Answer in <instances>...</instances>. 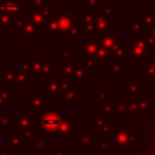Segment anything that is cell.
<instances>
[{"instance_id":"6da1fadb","label":"cell","mask_w":155,"mask_h":155,"mask_svg":"<svg viewBox=\"0 0 155 155\" xmlns=\"http://www.w3.org/2000/svg\"><path fill=\"white\" fill-rule=\"evenodd\" d=\"M25 0H0V13L23 19L25 16Z\"/></svg>"},{"instance_id":"7a4b0ae2","label":"cell","mask_w":155,"mask_h":155,"mask_svg":"<svg viewBox=\"0 0 155 155\" xmlns=\"http://www.w3.org/2000/svg\"><path fill=\"white\" fill-rule=\"evenodd\" d=\"M10 120H11V125L15 126V128L21 130L24 132V134L27 136H31L33 133H35V120L33 117V115L30 114H10L8 115Z\"/></svg>"},{"instance_id":"3957f363","label":"cell","mask_w":155,"mask_h":155,"mask_svg":"<svg viewBox=\"0 0 155 155\" xmlns=\"http://www.w3.org/2000/svg\"><path fill=\"white\" fill-rule=\"evenodd\" d=\"M56 21H57V24H58V29H59V33H67L69 31L73 25H74V17L69 13L68 10L65 8H62L59 10L57 17H56Z\"/></svg>"},{"instance_id":"277c9868","label":"cell","mask_w":155,"mask_h":155,"mask_svg":"<svg viewBox=\"0 0 155 155\" xmlns=\"http://www.w3.org/2000/svg\"><path fill=\"white\" fill-rule=\"evenodd\" d=\"M8 143L15 151H19L22 147H24V143H25V137H24V132L21 131V130H11L10 131V139H8Z\"/></svg>"},{"instance_id":"5b68a950","label":"cell","mask_w":155,"mask_h":155,"mask_svg":"<svg viewBox=\"0 0 155 155\" xmlns=\"http://www.w3.org/2000/svg\"><path fill=\"white\" fill-rule=\"evenodd\" d=\"M40 124H41L42 130L45 132H52L53 130L57 128V126L59 124V119L57 117V115L54 113L50 111V113H46L41 116Z\"/></svg>"},{"instance_id":"8992f818","label":"cell","mask_w":155,"mask_h":155,"mask_svg":"<svg viewBox=\"0 0 155 155\" xmlns=\"http://www.w3.org/2000/svg\"><path fill=\"white\" fill-rule=\"evenodd\" d=\"M19 31H21V35L24 36L28 41H29L30 38L34 36V35H36V36H40V35H41V30L38 29L31 22L27 21L25 18L22 21V23H21V25H19Z\"/></svg>"},{"instance_id":"52a82bcc","label":"cell","mask_w":155,"mask_h":155,"mask_svg":"<svg viewBox=\"0 0 155 155\" xmlns=\"http://www.w3.org/2000/svg\"><path fill=\"white\" fill-rule=\"evenodd\" d=\"M94 27L98 31H105L111 28V18L104 15L101 10L96 11V18H94Z\"/></svg>"},{"instance_id":"ba28073f","label":"cell","mask_w":155,"mask_h":155,"mask_svg":"<svg viewBox=\"0 0 155 155\" xmlns=\"http://www.w3.org/2000/svg\"><path fill=\"white\" fill-rule=\"evenodd\" d=\"M23 19H18L12 16L0 13V30H13L16 28H19Z\"/></svg>"},{"instance_id":"9c48e42d","label":"cell","mask_w":155,"mask_h":155,"mask_svg":"<svg viewBox=\"0 0 155 155\" xmlns=\"http://www.w3.org/2000/svg\"><path fill=\"white\" fill-rule=\"evenodd\" d=\"M81 15H82V28H85L87 25V29H91L93 27L94 23V18H96V10H91V8H82L81 10Z\"/></svg>"},{"instance_id":"30bf717a","label":"cell","mask_w":155,"mask_h":155,"mask_svg":"<svg viewBox=\"0 0 155 155\" xmlns=\"http://www.w3.org/2000/svg\"><path fill=\"white\" fill-rule=\"evenodd\" d=\"M30 84V78L24 69H18L13 70V86L17 85H29Z\"/></svg>"},{"instance_id":"8fae6325","label":"cell","mask_w":155,"mask_h":155,"mask_svg":"<svg viewBox=\"0 0 155 155\" xmlns=\"http://www.w3.org/2000/svg\"><path fill=\"white\" fill-rule=\"evenodd\" d=\"M29 101H31V103L30 102H27L25 101V103H27V107L28 108H35V109H39V108H41L42 105L45 107V99L44 98H41L40 97V94L39 93H31V97H29L28 98Z\"/></svg>"},{"instance_id":"7c38bea8","label":"cell","mask_w":155,"mask_h":155,"mask_svg":"<svg viewBox=\"0 0 155 155\" xmlns=\"http://www.w3.org/2000/svg\"><path fill=\"white\" fill-rule=\"evenodd\" d=\"M140 22L143 23V25H148V27L155 24V15L153 13V11L151 10H148V12L142 17V21Z\"/></svg>"},{"instance_id":"4fadbf2b","label":"cell","mask_w":155,"mask_h":155,"mask_svg":"<svg viewBox=\"0 0 155 155\" xmlns=\"http://www.w3.org/2000/svg\"><path fill=\"white\" fill-rule=\"evenodd\" d=\"M10 126H11V120H10L8 115L0 114V130L2 132L7 131V130H10Z\"/></svg>"},{"instance_id":"5bb4252c","label":"cell","mask_w":155,"mask_h":155,"mask_svg":"<svg viewBox=\"0 0 155 155\" xmlns=\"http://www.w3.org/2000/svg\"><path fill=\"white\" fill-rule=\"evenodd\" d=\"M48 4V0H31V6L30 10L34 11H40L42 7H45Z\"/></svg>"},{"instance_id":"9a60e30c","label":"cell","mask_w":155,"mask_h":155,"mask_svg":"<svg viewBox=\"0 0 155 155\" xmlns=\"http://www.w3.org/2000/svg\"><path fill=\"white\" fill-rule=\"evenodd\" d=\"M101 11H102L104 15H107L108 17L111 18V16H113V5H111V4H104Z\"/></svg>"},{"instance_id":"2e32d148","label":"cell","mask_w":155,"mask_h":155,"mask_svg":"<svg viewBox=\"0 0 155 155\" xmlns=\"http://www.w3.org/2000/svg\"><path fill=\"white\" fill-rule=\"evenodd\" d=\"M102 4V0H86V6L87 8H91V10H96L98 5Z\"/></svg>"},{"instance_id":"e0dca14e","label":"cell","mask_w":155,"mask_h":155,"mask_svg":"<svg viewBox=\"0 0 155 155\" xmlns=\"http://www.w3.org/2000/svg\"><path fill=\"white\" fill-rule=\"evenodd\" d=\"M15 153L11 147H0V155H15Z\"/></svg>"},{"instance_id":"ac0fdd59","label":"cell","mask_w":155,"mask_h":155,"mask_svg":"<svg viewBox=\"0 0 155 155\" xmlns=\"http://www.w3.org/2000/svg\"><path fill=\"white\" fill-rule=\"evenodd\" d=\"M8 105H10V103L2 97V94L0 93V108H8Z\"/></svg>"},{"instance_id":"d6986e66","label":"cell","mask_w":155,"mask_h":155,"mask_svg":"<svg viewBox=\"0 0 155 155\" xmlns=\"http://www.w3.org/2000/svg\"><path fill=\"white\" fill-rule=\"evenodd\" d=\"M4 76V61L0 59V79H2Z\"/></svg>"},{"instance_id":"ffe728a7","label":"cell","mask_w":155,"mask_h":155,"mask_svg":"<svg viewBox=\"0 0 155 155\" xmlns=\"http://www.w3.org/2000/svg\"><path fill=\"white\" fill-rule=\"evenodd\" d=\"M153 8H155V0H154V2H153Z\"/></svg>"},{"instance_id":"44dd1931","label":"cell","mask_w":155,"mask_h":155,"mask_svg":"<svg viewBox=\"0 0 155 155\" xmlns=\"http://www.w3.org/2000/svg\"><path fill=\"white\" fill-rule=\"evenodd\" d=\"M2 133H4V132H2L1 130H0V136H2Z\"/></svg>"}]
</instances>
